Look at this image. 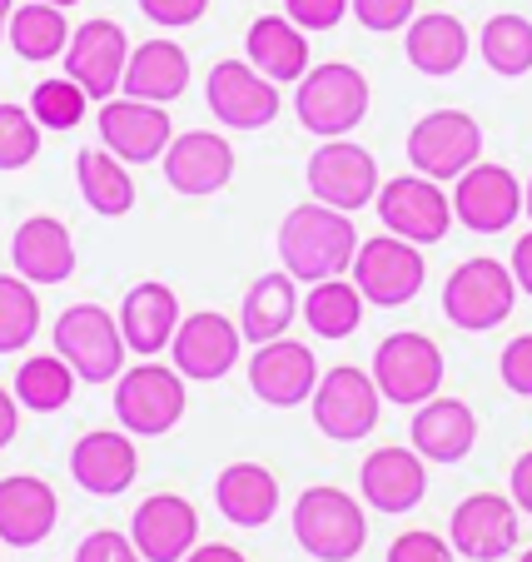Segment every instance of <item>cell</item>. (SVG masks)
Instances as JSON below:
<instances>
[{"mask_svg": "<svg viewBox=\"0 0 532 562\" xmlns=\"http://www.w3.org/2000/svg\"><path fill=\"white\" fill-rule=\"evenodd\" d=\"M319 359H314L309 344L298 339H269L254 344V359H249V389H254L259 404L269 408H298L309 404L314 389H319Z\"/></svg>", "mask_w": 532, "mask_h": 562, "instance_id": "9a60e30c", "label": "cell"}, {"mask_svg": "<svg viewBox=\"0 0 532 562\" xmlns=\"http://www.w3.org/2000/svg\"><path fill=\"white\" fill-rule=\"evenodd\" d=\"M135 434L125 428H90L80 443L70 448V477L90 498H120L139 473V448L129 443Z\"/></svg>", "mask_w": 532, "mask_h": 562, "instance_id": "603a6c76", "label": "cell"}, {"mask_svg": "<svg viewBox=\"0 0 532 562\" xmlns=\"http://www.w3.org/2000/svg\"><path fill=\"white\" fill-rule=\"evenodd\" d=\"M468 25L459 21V15L448 11H428V15H414L404 31V55L408 65H414L418 75H433V80H443V75H459L463 65H468Z\"/></svg>", "mask_w": 532, "mask_h": 562, "instance_id": "f1b7e54d", "label": "cell"}, {"mask_svg": "<svg viewBox=\"0 0 532 562\" xmlns=\"http://www.w3.org/2000/svg\"><path fill=\"white\" fill-rule=\"evenodd\" d=\"M304 180H309L314 200L333 204V210H343V214H359L363 204H373L378 190H384V180H378V159H373L363 145H353L349 135L324 139V145L309 155Z\"/></svg>", "mask_w": 532, "mask_h": 562, "instance_id": "8fae6325", "label": "cell"}, {"mask_svg": "<svg viewBox=\"0 0 532 562\" xmlns=\"http://www.w3.org/2000/svg\"><path fill=\"white\" fill-rule=\"evenodd\" d=\"M5 41L15 45L21 60H65V45H70V21H65V5H45V0H25L15 5L11 31Z\"/></svg>", "mask_w": 532, "mask_h": 562, "instance_id": "e575fe53", "label": "cell"}, {"mask_svg": "<svg viewBox=\"0 0 532 562\" xmlns=\"http://www.w3.org/2000/svg\"><path fill=\"white\" fill-rule=\"evenodd\" d=\"M453 214L473 234H502L522 214V184L508 165H473L453 180Z\"/></svg>", "mask_w": 532, "mask_h": 562, "instance_id": "44dd1931", "label": "cell"}, {"mask_svg": "<svg viewBox=\"0 0 532 562\" xmlns=\"http://www.w3.org/2000/svg\"><path fill=\"white\" fill-rule=\"evenodd\" d=\"M498 373L518 398H532V334H518L508 339V349L498 353Z\"/></svg>", "mask_w": 532, "mask_h": 562, "instance_id": "f6af8a7d", "label": "cell"}, {"mask_svg": "<svg viewBox=\"0 0 532 562\" xmlns=\"http://www.w3.org/2000/svg\"><path fill=\"white\" fill-rule=\"evenodd\" d=\"M314 408V428L333 443H363V438L378 428V414H384V393L373 383V373L353 369V363H339L319 379L309 398Z\"/></svg>", "mask_w": 532, "mask_h": 562, "instance_id": "ba28073f", "label": "cell"}, {"mask_svg": "<svg viewBox=\"0 0 532 562\" xmlns=\"http://www.w3.org/2000/svg\"><path fill=\"white\" fill-rule=\"evenodd\" d=\"M349 0H284V15L298 25V31H333V25L349 15Z\"/></svg>", "mask_w": 532, "mask_h": 562, "instance_id": "ee69618b", "label": "cell"}, {"mask_svg": "<svg viewBox=\"0 0 532 562\" xmlns=\"http://www.w3.org/2000/svg\"><path fill=\"white\" fill-rule=\"evenodd\" d=\"M453 558H459L453 542H443L438 532H428V528H414V532H398V538L388 542L384 562H453Z\"/></svg>", "mask_w": 532, "mask_h": 562, "instance_id": "b9f144b4", "label": "cell"}, {"mask_svg": "<svg viewBox=\"0 0 532 562\" xmlns=\"http://www.w3.org/2000/svg\"><path fill=\"white\" fill-rule=\"evenodd\" d=\"M483 155V125L468 110H428L414 130H408V165L428 180H459L478 165Z\"/></svg>", "mask_w": 532, "mask_h": 562, "instance_id": "9c48e42d", "label": "cell"}, {"mask_svg": "<svg viewBox=\"0 0 532 562\" xmlns=\"http://www.w3.org/2000/svg\"><path fill=\"white\" fill-rule=\"evenodd\" d=\"M55 522H60V498L45 477H0V542L5 548H35L55 532Z\"/></svg>", "mask_w": 532, "mask_h": 562, "instance_id": "cb8c5ba5", "label": "cell"}, {"mask_svg": "<svg viewBox=\"0 0 532 562\" xmlns=\"http://www.w3.org/2000/svg\"><path fill=\"white\" fill-rule=\"evenodd\" d=\"M184 562H249V558L239 548H229V542H200Z\"/></svg>", "mask_w": 532, "mask_h": 562, "instance_id": "f907efd6", "label": "cell"}, {"mask_svg": "<svg viewBox=\"0 0 532 562\" xmlns=\"http://www.w3.org/2000/svg\"><path fill=\"white\" fill-rule=\"evenodd\" d=\"M428 279V265H423V249L398 239V234H378V239H363L359 245V259H353V284L369 304L378 308H404L418 299Z\"/></svg>", "mask_w": 532, "mask_h": 562, "instance_id": "7c38bea8", "label": "cell"}, {"mask_svg": "<svg viewBox=\"0 0 532 562\" xmlns=\"http://www.w3.org/2000/svg\"><path fill=\"white\" fill-rule=\"evenodd\" d=\"M204 105L229 130H264L279 120V86L249 60H219L204 75Z\"/></svg>", "mask_w": 532, "mask_h": 562, "instance_id": "4fadbf2b", "label": "cell"}, {"mask_svg": "<svg viewBox=\"0 0 532 562\" xmlns=\"http://www.w3.org/2000/svg\"><path fill=\"white\" fill-rule=\"evenodd\" d=\"M180 299H174L170 284H160V279H145V284H135L125 294V304H120V334H125L129 353H139V359H155V353H165L174 344V334H180Z\"/></svg>", "mask_w": 532, "mask_h": 562, "instance_id": "d4e9b609", "label": "cell"}, {"mask_svg": "<svg viewBox=\"0 0 532 562\" xmlns=\"http://www.w3.org/2000/svg\"><path fill=\"white\" fill-rule=\"evenodd\" d=\"M41 155V120L31 105H0V170H25Z\"/></svg>", "mask_w": 532, "mask_h": 562, "instance_id": "ab89813d", "label": "cell"}, {"mask_svg": "<svg viewBox=\"0 0 532 562\" xmlns=\"http://www.w3.org/2000/svg\"><path fill=\"white\" fill-rule=\"evenodd\" d=\"M508 498L512 503H518V513H528V518H532V448H528V453H522L518 458V463H512V477H508Z\"/></svg>", "mask_w": 532, "mask_h": 562, "instance_id": "7dc6e473", "label": "cell"}, {"mask_svg": "<svg viewBox=\"0 0 532 562\" xmlns=\"http://www.w3.org/2000/svg\"><path fill=\"white\" fill-rule=\"evenodd\" d=\"M359 229H353V214L333 210V204H294L279 224V259L298 284H324V279H339L343 269H353L359 259Z\"/></svg>", "mask_w": 532, "mask_h": 562, "instance_id": "6da1fadb", "label": "cell"}, {"mask_svg": "<svg viewBox=\"0 0 532 562\" xmlns=\"http://www.w3.org/2000/svg\"><path fill=\"white\" fill-rule=\"evenodd\" d=\"M160 170L174 194L210 200V194H219L224 184L235 180V145L219 130H184V135L170 139Z\"/></svg>", "mask_w": 532, "mask_h": 562, "instance_id": "ac0fdd59", "label": "cell"}, {"mask_svg": "<svg viewBox=\"0 0 532 562\" xmlns=\"http://www.w3.org/2000/svg\"><path fill=\"white\" fill-rule=\"evenodd\" d=\"M11 15H15V0H0V41H5V31H11Z\"/></svg>", "mask_w": 532, "mask_h": 562, "instance_id": "816d5d0a", "label": "cell"}, {"mask_svg": "<svg viewBox=\"0 0 532 562\" xmlns=\"http://www.w3.org/2000/svg\"><path fill=\"white\" fill-rule=\"evenodd\" d=\"M508 269H512V279H518L522 294L532 299V229L522 234L518 245H512V265H508Z\"/></svg>", "mask_w": 532, "mask_h": 562, "instance_id": "c3c4849f", "label": "cell"}, {"mask_svg": "<svg viewBox=\"0 0 532 562\" xmlns=\"http://www.w3.org/2000/svg\"><path fill=\"white\" fill-rule=\"evenodd\" d=\"M11 259L31 284H65L75 274V239L55 214H31L11 239Z\"/></svg>", "mask_w": 532, "mask_h": 562, "instance_id": "4316f807", "label": "cell"}, {"mask_svg": "<svg viewBox=\"0 0 532 562\" xmlns=\"http://www.w3.org/2000/svg\"><path fill=\"white\" fill-rule=\"evenodd\" d=\"M373 210H378L384 229L408 239V245H438V239L453 229V220H459V214H453V194H443V184L418 170L388 180L384 190H378V200H373Z\"/></svg>", "mask_w": 532, "mask_h": 562, "instance_id": "30bf717a", "label": "cell"}, {"mask_svg": "<svg viewBox=\"0 0 532 562\" xmlns=\"http://www.w3.org/2000/svg\"><path fill=\"white\" fill-rule=\"evenodd\" d=\"M75 180H80V200L105 220H125L135 210V180H129L125 159L110 149H80L75 155Z\"/></svg>", "mask_w": 532, "mask_h": 562, "instance_id": "d6a6232c", "label": "cell"}, {"mask_svg": "<svg viewBox=\"0 0 532 562\" xmlns=\"http://www.w3.org/2000/svg\"><path fill=\"white\" fill-rule=\"evenodd\" d=\"M512 304H518V279L502 259H463L443 284V314L448 324H459L468 334H488L498 324H508Z\"/></svg>", "mask_w": 532, "mask_h": 562, "instance_id": "8992f818", "label": "cell"}, {"mask_svg": "<svg viewBox=\"0 0 532 562\" xmlns=\"http://www.w3.org/2000/svg\"><path fill=\"white\" fill-rule=\"evenodd\" d=\"M125 65H129V41L115 21H86L75 25L70 45H65V75L75 86H86L90 100H115V90H125Z\"/></svg>", "mask_w": 532, "mask_h": 562, "instance_id": "e0dca14e", "label": "cell"}, {"mask_svg": "<svg viewBox=\"0 0 532 562\" xmlns=\"http://www.w3.org/2000/svg\"><path fill=\"white\" fill-rule=\"evenodd\" d=\"M75 393V369L60 359V353H35L15 369V398L31 414H55V408L70 404Z\"/></svg>", "mask_w": 532, "mask_h": 562, "instance_id": "8d00e7d4", "label": "cell"}, {"mask_svg": "<svg viewBox=\"0 0 532 562\" xmlns=\"http://www.w3.org/2000/svg\"><path fill=\"white\" fill-rule=\"evenodd\" d=\"M518 503L502 493H468L448 518V542L468 562H502L518 548Z\"/></svg>", "mask_w": 532, "mask_h": 562, "instance_id": "2e32d148", "label": "cell"}, {"mask_svg": "<svg viewBox=\"0 0 532 562\" xmlns=\"http://www.w3.org/2000/svg\"><path fill=\"white\" fill-rule=\"evenodd\" d=\"M518 562H532V548H528V552H522V558H518Z\"/></svg>", "mask_w": 532, "mask_h": 562, "instance_id": "11a10c76", "label": "cell"}, {"mask_svg": "<svg viewBox=\"0 0 532 562\" xmlns=\"http://www.w3.org/2000/svg\"><path fill=\"white\" fill-rule=\"evenodd\" d=\"M41 329V299L31 279L0 274V353H21Z\"/></svg>", "mask_w": 532, "mask_h": 562, "instance_id": "74e56055", "label": "cell"}, {"mask_svg": "<svg viewBox=\"0 0 532 562\" xmlns=\"http://www.w3.org/2000/svg\"><path fill=\"white\" fill-rule=\"evenodd\" d=\"M522 214H528V220H532V180L522 184Z\"/></svg>", "mask_w": 532, "mask_h": 562, "instance_id": "f5cc1de1", "label": "cell"}, {"mask_svg": "<svg viewBox=\"0 0 532 562\" xmlns=\"http://www.w3.org/2000/svg\"><path fill=\"white\" fill-rule=\"evenodd\" d=\"M135 5L155 25H165V31H184V25H194L210 11V0H135Z\"/></svg>", "mask_w": 532, "mask_h": 562, "instance_id": "bcb514c9", "label": "cell"}, {"mask_svg": "<svg viewBox=\"0 0 532 562\" xmlns=\"http://www.w3.org/2000/svg\"><path fill=\"white\" fill-rule=\"evenodd\" d=\"M408 443L428 458V463H463L478 443V418L463 398H428L414 408L408 424Z\"/></svg>", "mask_w": 532, "mask_h": 562, "instance_id": "484cf974", "label": "cell"}, {"mask_svg": "<svg viewBox=\"0 0 532 562\" xmlns=\"http://www.w3.org/2000/svg\"><path fill=\"white\" fill-rule=\"evenodd\" d=\"M245 60L274 86H298L309 75V31H298L288 15H259L245 35Z\"/></svg>", "mask_w": 532, "mask_h": 562, "instance_id": "83f0119b", "label": "cell"}, {"mask_svg": "<svg viewBox=\"0 0 532 562\" xmlns=\"http://www.w3.org/2000/svg\"><path fill=\"white\" fill-rule=\"evenodd\" d=\"M86 86H75L70 75H55V80H41L31 90V115L41 120V130H75L86 120Z\"/></svg>", "mask_w": 532, "mask_h": 562, "instance_id": "f35d334b", "label": "cell"}, {"mask_svg": "<svg viewBox=\"0 0 532 562\" xmlns=\"http://www.w3.org/2000/svg\"><path fill=\"white\" fill-rule=\"evenodd\" d=\"M214 508L235 528H264L279 513V477L264 463H229L214 477Z\"/></svg>", "mask_w": 532, "mask_h": 562, "instance_id": "f546056e", "label": "cell"}, {"mask_svg": "<svg viewBox=\"0 0 532 562\" xmlns=\"http://www.w3.org/2000/svg\"><path fill=\"white\" fill-rule=\"evenodd\" d=\"M239 349H245V329L235 318L219 308H200V314L180 318L170 359L190 383H219L239 363Z\"/></svg>", "mask_w": 532, "mask_h": 562, "instance_id": "5bb4252c", "label": "cell"}, {"mask_svg": "<svg viewBox=\"0 0 532 562\" xmlns=\"http://www.w3.org/2000/svg\"><path fill=\"white\" fill-rule=\"evenodd\" d=\"M55 353L75 369L80 383H115L125 373V334L120 318L100 304H70L55 318Z\"/></svg>", "mask_w": 532, "mask_h": 562, "instance_id": "5b68a950", "label": "cell"}, {"mask_svg": "<svg viewBox=\"0 0 532 562\" xmlns=\"http://www.w3.org/2000/svg\"><path fill=\"white\" fill-rule=\"evenodd\" d=\"M288 522H294V542L314 562H353L369 542L363 503L343 488H329V483H314V488L298 493Z\"/></svg>", "mask_w": 532, "mask_h": 562, "instance_id": "7a4b0ae2", "label": "cell"}, {"mask_svg": "<svg viewBox=\"0 0 532 562\" xmlns=\"http://www.w3.org/2000/svg\"><path fill=\"white\" fill-rule=\"evenodd\" d=\"M45 5H80V0H45Z\"/></svg>", "mask_w": 532, "mask_h": 562, "instance_id": "db71d44e", "label": "cell"}, {"mask_svg": "<svg viewBox=\"0 0 532 562\" xmlns=\"http://www.w3.org/2000/svg\"><path fill=\"white\" fill-rule=\"evenodd\" d=\"M363 304L369 299L359 294V284H349V279H324V284H309V299L298 304V314H304V324L314 329V339H349L353 329L363 324Z\"/></svg>", "mask_w": 532, "mask_h": 562, "instance_id": "836d02e7", "label": "cell"}, {"mask_svg": "<svg viewBox=\"0 0 532 562\" xmlns=\"http://www.w3.org/2000/svg\"><path fill=\"white\" fill-rule=\"evenodd\" d=\"M369 80L363 70H353L349 60H324L309 65V75L294 90V115L298 125L319 139H343L353 125H363L369 115Z\"/></svg>", "mask_w": 532, "mask_h": 562, "instance_id": "3957f363", "label": "cell"}, {"mask_svg": "<svg viewBox=\"0 0 532 562\" xmlns=\"http://www.w3.org/2000/svg\"><path fill=\"white\" fill-rule=\"evenodd\" d=\"M298 279L288 269H274V274H259L249 284L245 304H239V329H245L249 344H269V339H284L288 324L298 314Z\"/></svg>", "mask_w": 532, "mask_h": 562, "instance_id": "1f68e13d", "label": "cell"}, {"mask_svg": "<svg viewBox=\"0 0 532 562\" xmlns=\"http://www.w3.org/2000/svg\"><path fill=\"white\" fill-rule=\"evenodd\" d=\"M359 493L373 513H388V518L414 513L428 493V458L418 448H398V443L373 448L359 468Z\"/></svg>", "mask_w": 532, "mask_h": 562, "instance_id": "d6986e66", "label": "cell"}, {"mask_svg": "<svg viewBox=\"0 0 532 562\" xmlns=\"http://www.w3.org/2000/svg\"><path fill=\"white\" fill-rule=\"evenodd\" d=\"M190 90V55L174 41H145L129 50L125 65V95L135 100H155V105H170Z\"/></svg>", "mask_w": 532, "mask_h": 562, "instance_id": "4dcf8cb0", "label": "cell"}, {"mask_svg": "<svg viewBox=\"0 0 532 562\" xmlns=\"http://www.w3.org/2000/svg\"><path fill=\"white\" fill-rule=\"evenodd\" d=\"M478 55L493 75H502V80L528 75L532 70V21L528 15H512V11L493 15L478 35Z\"/></svg>", "mask_w": 532, "mask_h": 562, "instance_id": "d590c367", "label": "cell"}, {"mask_svg": "<svg viewBox=\"0 0 532 562\" xmlns=\"http://www.w3.org/2000/svg\"><path fill=\"white\" fill-rule=\"evenodd\" d=\"M15 434H21V398L0 389V448H11Z\"/></svg>", "mask_w": 532, "mask_h": 562, "instance_id": "681fc988", "label": "cell"}, {"mask_svg": "<svg viewBox=\"0 0 532 562\" xmlns=\"http://www.w3.org/2000/svg\"><path fill=\"white\" fill-rule=\"evenodd\" d=\"M75 562H145V552L135 548V538L115 528H95L80 548H75Z\"/></svg>", "mask_w": 532, "mask_h": 562, "instance_id": "7bdbcfd3", "label": "cell"}, {"mask_svg": "<svg viewBox=\"0 0 532 562\" xmlns=\"http://www.w3.org/2000/svg\"><path fill=\"white\" fill-rule=\"evenodd\" d=\"M369 373H373V383H378V393H384V404L418 408V404H428V398H438V389H443V349L418 329L388 334V339L373 349Z\"/></svg>", "mask_w": 532, "mask_h": 562, "instance_id": "52a82bcc", "label": "cell"}, {"mask_svg": "<svg viewBox=\"0 0 532 562\" xmlns=\"http://www.w3.org/2000/svg\"><path fill=\"white\" fill-rule=\"evenodd\" d=\"M100 139L125 165H149V159H165V149L174 139V120L155 100H105L100 105Z\"/></svg>", "mask_w": 532, "mask_h": 562, "instance_id": "ffe728a7", "label": "cell"}, {"mask_svg": "<svg viewBox=\"0 0 532 562\" xmlns=\"http://www.w3.org/2000/svg\"><path fill=\"white\" fill-rule=\"evenodd\" d=\"M184 373L174 363H129L115 379V418L135 438H165L184 418Z\"/></svg>", "mask_w": 532, "mask_h": 562, "instance_id": "277c9868", "label": "cell"}, {"mask_svg": "<svg viewBox=\"0 0 532 562\" xmlns=\"http://www.w3.org/2000/svg\"><path fill=\"white\" fill-rule=\"evenodd\" d=\"M349 5H353V21L373 35L408 31V21L418 15V0H349Z\"/></svg>", "mask_w": 532, "mask_h": 562, "instance_id": "60d3db41", "label": "cell"}, {"mask_svg": "<svg viewBox=\"0 0 532 562\" xmlns=\"http://www.w3.org/2000/svg\"><path fill=\"white\" fill-rule=\"evenodd\" d=\"M129 538L145 562H184L200 548V513L180 493H149L129 518Z\"/></svg>", "mask_w": 532, "mask_h": 562, "instance_id": "7402d4cb", "label": "cell"}]
</instances>
